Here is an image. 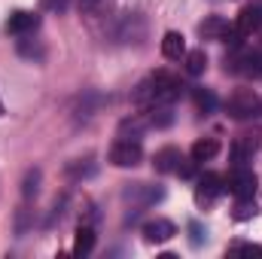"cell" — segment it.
I'll use <instances>...</instances> for the list:
<instances>
[{"mask_svg": "<svg viewBox=\"0 0 262 259\" xmlns=\"http://www.w3.org/2000/svg\"><path fill=\"white\" fill-rule=\"evenodd\" d=\"M18 55H25V58H34V61H43L46 58V49H43V43H37V40H28V34L18 40Z\"/></svg>", "mask_w": 262, "mask_h": 259, "instance_id": "d6986e66", "label": "cell"}, {"mask_svg": "<svg viewBox=\"0 0 262 259\" xmlns=\"http://www.w3.org/2000/svg\"><path fill=\"white\" fill-rule=\"evenodd\" d=\"M95 174H98V165H95L92 156H89V159H76V162L67 165V177H70V180H89V177H95Z\"/></svg>", "mask_w": 262, "mask_h": 259, "instance_id": "e0dca14e", "label": "cell"}, {"mask_svg": "<svg viewBox=\"0 0 262 259\" xmlns=\"http://www.w3.org/2000/svg\"><path fill=\"white\" fill-rule=\"evenodd\" d=\"M37 192H40V171L31 168V171L25 174V180H21V195H25V198H37Z\"/></svg>", "mask_w": 262, "mask_h": 259, "instance_id": "44dd1931", "label": "cell"}, {"mask_svg": "<svg viewBox=\"0 0 262 259\" xmlns=\"http://www.w3.org/2000/svg\"><path fill=\"white\" fill-rule=\"evenodd\" d=\"M226 192V180L220 177V174H201L195 183V204L198 207H213L216 204V198Z\"/></svg>", "mask_w": 262, "mask_h": 259, "instance_id": "5b68a950", "label": "cell"}, {"mask_svg": "<svg viewBox=\"0 0 262 259\" xmlns=\"http://www.w3.org/2000/svg\"><path fill=\"white\" fill-rule=\"evenodd\" d=\"M226 70L262 79V52H238V55H232V61L226 64Z\"/></svg>", "mask_w": 262, "mask_h": 259, "instance_id": "9c48e42d", "label": "cell"}, {"mask_svg": "<svg viewBox=\"0 0 262 259\" xmlns=\"http://www.w3.org/2000/svg\"><path fill=\"white\" fill-rule=\"evenodd\" d=\"M259 146H262V131H244V134H238L235 143H232V159H235L238 165H244V162H250V159L256 156Z\"/></svg>", "mask_w": 262, "mask_h": 259, "instance_id": "ba28073f", "label": "cell"}, {"mask_svg": "<svg viewBox=\"0 0 262 259\" xmlns=\"http://www.w3.org/2000/svg\"><path fill=\"white\" fill-rule=\"evenodd\" d=\"M162 55L171 58V61H180V58L186 55V43H183V37H180L177 31H168V34L162 37Z\"/></svg>", "mask_w": 262, "mask_h": 259, "instance_id": "5bb4252c", "label": "cell"}, {"mask_svg": "<svg viewBox=\"0 0 262 259\" xmlns=\"http://www.w3.org/2000/svg\"><path fill=\"white\" fill-rule=\"evenodd\" d=\"M0 116H3V104H0Z\"/></svg>", "mask_w": 262, "mask_h": 259, "instance_id": "83f0119b", "label": "cell"}, {"mask_svg": "<svg viewBox=\"0 0 262 259\" xmlns=\"http://www.w3.org/2000/svg\"><path fill=\"white\" fill-rule=\"evenodd\" d=\"M259 210H256V201L253 198H238V207H235V220H253Z\"/></svg>", "mask_w": 262, "mask_h": 259, "instance_id": "603a6c76", "label": "cell"}, {"mask_svg": "<svg viewBox=\"0 0 262 259\" xmlns=\"http://www.w3.org/2000/svg\"><path fill=\"white\" fill-rule=\"evenodd\" d=\"M92 250H95V229L89 223H82L76 229V238H73V253L76 256H89Z\"/></svg>", "mask_w": 262, "mask_h": 259, "instance_id": "2e32d148", "label": "cell"}, {"mask_svg": "<svg viewBox=\"0 0 262 259\" xmlns=\"http://www.w3.org/2000/svg\"><path fill=\"white\" fill-rule=\"evenodd\" d=\"M140 159H143V146H140V140L119 137V140L110 146V162H113L116 168H134V165H140Z\"/></svg>", "mask_w": 262, "mask_h": 259, "instance_id": "277c9868", "label": "cell"}, {"mask_svg": "<svg viewBox=\"0 0 262 259\" xmlns=\"http://www.w3.org/2000/svg\"><path fill=\"white\" fill-rule=\"evenodd\" d=\"M226 113H229L232 119H259L262 116L259 95H256L253 89H238V92H232L229 101H226Z\"/></svg>", "mask_w": 262, "mask_h": 259, "instance_id": "7a4b0ae2", "label": "cell"}, {"mask_svg": "<svg viewBox=\"0 0 262 259\" xmlns=\"http://www.w3.org/2000/svg\"><path fill=\"white\" fill-rule=\"evenodd\" d=\"M259 28H262V9H256V6H247V9L238 15L235 34H238V37H253Z\"/></svg>", "mask_w": 262, "mask_h": 259, "instance_id": "4fadbf2b", "label": "cell"}, {"mask_svg": "<svg viewBox=\"0 0 262 259\" xmlns=\"http://www.w3.org/2000/svg\"><path fill=\"white\" fill-rule=\"evenodd\" d=\"M177 235V226L171 223V220H149L146 226H143V238L149 241V244H165V241H171Z\"/></svg>", "mask_w": 262, "mask_h": 259, "instance_id": "7c38bea8", "label": "cell"}, {"mask_svg": "<svg viewBox=\"0 0 262 259\" xmlns=\"http://www.w3.org/2000/svg\"><path fill=\"white\" fill-rule=\"evenodd\" d=\"M67 6H70V0H40V9H46V12H64Z\"/></svg>", "mask_w": 262, "mask_h": 259, "instance_id": "d4e9b609", "label": "cell"}, {"mask_svg": "<svg viewBox=\"0 0 262 259\" xmlns=\"http://www.w3.org/2000/svg\"><path fill=\"white\" fill-rule=\"evenodd\" d=\"M152 165H156L159 174H177L180 165H183V153L177 146H165V149H159L152 156Z\"/></svg>", "mask_w": 262, "mask_h": 259, "instance_id": "8fae6325", "label": "cell"}, {"mask_svg": "<svg viewBox=\"0 0 262 259\" xmlns=\"http://www.w3.org/2000/svg\"><path fill=\"white\" fill-rule=\"evenodd\" d=\"M189 232H192V244H195V247L201 244V241H204V238H207V232H204L198 223H192V226H189Z\"/></svg>", "mask_w": 262, "mask_h": 259, "instance_id": "484cf974", "label": "cell"}, {"mask_svg": "<svg viewBox=\"0 0 262 259\" xmlns=\"http://www.w3.org/2000/svg\"><path fill=\"white\" fill-rule=\"evenodd\" d=\"M229 253H244V256H256V259H262V247L259 244H232L229 247Z\"/></svg>", "mask_w": 262, "mask_h": 259, "instance_id": "cb8c5ba5", "label": "cell"}, {"mask_svg": "<svg viewBox=\"0 0 262 259\" xmlns=\"http://www.w3.org/2000/svg\"><path fill=\"white\" fill-rule=\"evenodd\" d=\"M198 34H201L204 40H223V43H232L235 49L241 46V37L235 34V28H229V21H223V18H207V21H201V25H198Z\"/></svg>", "mask_w": 262, "mask_h": 259, "instance_id": "52a82bcc", "label": "cell"}, {"mask_svg": "<svg viewBox=\"0 0 262 259\" xmlns=\"http://www.w3.org/2000/svg\"><path fill=\"white\" fill-rule=\"evenodd\" d=\"M101 104H104V95H98V92H85V95L79 98V116H92Z\"/></svg>", "mask_w": 262, "mask_h": 259, "instance_id": "ffe728a7", "label": "cell"}, {"mask_svg": "<svg viewBox=\"0 0 262 259\" xmlns=\"http://www.w3.org/2000/svg\"><path fill=\"white\" fill-rule=\"evenodd\" d=\"M226 189L235 195V198H253L256 189H259V180L250 168H235L226 180Z\"/></svg>", "mask_w": 262, "mask_h": 259, "instance_id": "8992f818", "label": "cell"}, {"mask_svg": "<svg viewBox=\"0 0 262 259\" xmlns=\"http://www.w3.org/2000/svg\"><path fill=\"white\" fill-rule=\"evenodd\" d=\"M183 95V85L177 76L171 73H152L149 79H143L134 92V104L140 110H152V107H171L177 98Z\"/></svg>", "mask_w": 262, "mask_h": 259, "instance_id": "6da1fadb", "label": "cell"}, {"mask_svg": "<svg viewBox=\"0 0 262 259\" xmlns=\"http://www.w3.org/2000/svg\"><path fill=\"white\" fill-rule=\"evenodd\" d=\"M216 153H220V140H216V137H201V140L192 143V153H189V156H192L195 165H201V162H210Z\"/></svg>", "mask_w": 262, "mask_h": 259, "instance_id": "9a60e30c", "label": "cell"}, {"mask_svg": "<svg viewBox=\"0 0 262 259\" xmlns=\"http://www.w3.org/2000/svg\"><path fill=\"white\" fill-rule=\"evenodd\" d=\"M122 198H125V204H131V217H134V213L152 207L156 201H162L165 198V189L162 186H152V183H128Z\"/></svg>", "mask_w": 262, "mask_h": 259, "instance_id": "3957f363", "label": "cell"}, {"mask_svg": "<svg viewBox=\"0 0 262 259\" xmlns=\"http://www.w3.org/2000/svg\"><path fill=\"white\" fill-rule=\"evenodd\" d=\"M98 3H101V0H79V9H82V12H92Z\"/></svg>", "mask_w": 262, "mask_h": 259, "instance_id": "4316f807", "label": "cell"}, {"mask_svg": "<svg viewBox=\"0 0 262 259\" xmlns=\"http://www.w3.org/2000/svg\"><path fill=\"white\" fill-rule=\"evenodd\" d=\"M192 101H195L198 113H204V116H210V113L216 110V95H213L210 89H195V92H192Z\"/></svg>", "mask_w": 262, "mask_h": 259, "instance_id": "ac0fdd59", "label": "cell"}, {"mask_svg": "<svg viewBox=\"0 0 262 259\" xmlns=\"http://www.w3.org/2000/svg\"><path fill=\"white\" fill-rule=\"evenodd\" d=\"M204 67H207V55H204V49H195V52L186 55V70H189L192 76L204 73Z\"/></svg>", "mask_w": 262, "mask_h": 259, "instance_id": "7402d4cb", "label": "cell"}, {"mask_svg": "<svg viewBox=\"0 0 262 259\" xmlns=\"http://www.w3.org/2000/svg\"><path fill=\"white\" fill-rule=\"evenodd\" d=\"M37 25H40V15H34V12H28V9H15V12L9 15V21H6V31L15 34V37H25V34L37 31Z\"/></svg>", "mask_w": 262, "mask_h": 259, "instance_id": "30bf717a", "label": "cell"}]
</instances>
